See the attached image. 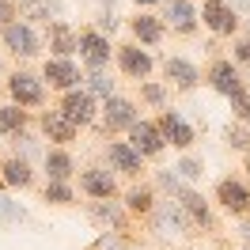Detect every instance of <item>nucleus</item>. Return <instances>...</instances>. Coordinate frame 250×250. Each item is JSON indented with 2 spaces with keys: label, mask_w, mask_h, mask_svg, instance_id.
Wrapping results in <instances>:
<instances>
[{
  "label": "nucleus",
  "mask_w": 250,
  "mask_h": 250,
  "mask_svg": "<svg viewBox=\"0 0 250 250\" xmlns=\"http://www.w3.org/2000/svg\"><path fill=\"white\" fill-rule=\"evenodd\" d=\"M4 91L12 95V103L23 110H34L46 103V80L34 76V72H27V68H16L12 76H8V83H4Z\"/></svg>",
  "instance_id": "f257e3e1"
},
{
  "label": "nucleus",
  "mask_w": 250,
  "mask_h": 250,
  "mask_svg": "<svg viewBox=\"0 0 250 250\" xmlns=\"http://www.w3.org/2000/svg\"><path fill=\"white\" fill-rule=\"evenodd\" d=\"M0 42H4V49L12 53V57H34L38 49H42V38L34 34V27L27 23V19H12V23H4L0 27Z\"/></svg>",
  "instance_id": "f03ea898"
},
{
  "label": "nucleus",
  "mask_w": 250,
  "mask_h": 250,
  "mask_svg": "<svg viewBox=\"0 0 250 250\" xmlns=\"http://www.w3.org/2000/svg\"><path fill=\"white\" fill-rule=\"evenodd\" d=\"M76 125V129H87V125L99 118V99H95L87 87H72V91H61V106H57Z\"/></svg>",
  "instance_id": "7ed1b4c3"
},
{
  "label": "nucleus",
  "mask_w": 250,
  "mask_h": 250,
  "mask_svg": "<svg viewBox=\"0 0 250 250\" xmlns=\"http://www.w3.org/2000/svg\"><path fill=\"white\" fill-rule=\"evenodd\" d=\"M99 118H103V129H106V133H125L141 114H137V103H133V99H125V95H106L103 106H99Z\"/></svg>",
  "instance_id": "20e7f679"
},
{
  "label": "nucleus",
  "mask_w": 250,
  "mask_h": 250,
  "mask_svg": "<svg viewBox=\"0 0 250 250\" xmlns=\"http://www.w3.org/2000/svg\"><path fill=\"white\" fill-rule=\"evenodd\" d=\"M197 19H201L216 38H231V34L239 31V8H231L228 0H205Z\"/></svg>",
  "instance_id": "39448f33"
},
{
  "label": "nucleus",
  "mask_w": 250,
  "mask_h": 250,
  "mask_svg": "<svg viewBox=\"0 0 250 250\" xmlns=\"http://www.w3.org/2000/svg\"><path fill=\"white\" fill-rule=\"evenodd\" d=\"M76 53L87 72H103L110 64V38L103 31H80L76 38Z\"/></svg>",
  "instance_id": "423d86ee"
},
{
  "label": "nucleus",
  "mask_w": 250,
  "mask_h": 250,
  "mask_svg": "<svg viewBox=\"0 0 250 250\" xmlns=\"http://www.w3.org/2000/svg\"><path fill=\"white\" fill-rule=\"evenodd\" d=\"M208 87L224 99H231V95L247 91V83H243V72H239V64L228 61V57H216V61L208 64Z\"/></svg>",
  "instance_id": "0eeeda50"
},
{
  "label": "nucleus",
  "mask_w": 250,
  "mask_h": 250,
  "mask_svg": "<svg viewBox=\"0 0 250 250\" xmlns=\"http://www.w3.org/2000/svg\"><path fill=\"white\" fill-rule=\"evenodd\" d=\"M42 80H46L53 91H72V87L83 83L80 64L72 61V57H46V64H42Z\"/></svg>",
  "instance_id": "6e6552de"
},
{
  "label": "nucleus",
  "mask_w": 250,
  "mask_h": 250,
  "mask_svg": "<svg viewBox=\"0 0 250 250\" xmlns=\"http://www.w3.org/2000/svg\"><path fill=\"white\" fill-rule=\"evenodd\" d=\"M129 133V144L141 152L144 159H156L163 148H167V141H163V133H159V125L156 122H148V118H137V122L125 129Z\"/></svg>",
  "instance_id": "1a4fd4ad"
},
{
  "label": "nucleus",
  "mask_w": 250,
  "mask_h": 250,
  "mask_svg": "<svg viewBox=\"0 0 250 250\" xmlns=\"http://www.w3.org/2000/svg\"><path fill=\"white\" fill-rule=\"evenodd\" d=\"M80 189L95 201H110V197H118V178H114L110 167H83L80 171Z\"/></svg>",
  "instance_id": "9d476101"
},
{
  "label": "nucleus",
  "mask_w": 250,
  "mask_h": 250,
  "mask_svg": "<svg viewBox=\"0 0 250 250\" xmlns=\"http://www.w3.org/2000/svg\"><path fill=\"white\" fill-rule=\"evenodd\" d=\"M156 125H159V133H163V141H167V144H174L178 152H186L189 144L197 141V133H193V125H189L186 118L178 114V110H163Z\"/></svg>",
  "instance_id": "9b49d317"
},
{
  "label": "nucleus",
  "mask_w": 250,
  "mask_h": 250,
  "mask_svg": "<svg viewBox=\"0 0 250 250\" xmlns=\"http://www.w3.org/2000/svg\"><path fill=\"white\" fill-rule=\"evenodd\" d=\"M118 68H122L129 80H137V83H141V80L152 76L156 61H152V53H148V49H141V46H133V42H129V46H118Z\"/></svg>",
  "instance_id": "f8f14e48"
},
{
  "label": "nucleus",
  "mask_w": 250,
  "mask_h": 250,
  "mask_svg": "<svg viewBox=\"0 0 250 250\" xmlns=\"http://www.w3.org/2000/svg\"><path fill=\"white\" fill-rule=\"evenodd\" d=\"M106 159H110V171L129 174V178H137V174L144 171V156L129 141H110L106 144Z\"/></svg>",
  "instance_id": "ddd939ff"
},
{
  "label": "nucleus",
  "mask_w": 250,
  "mask_h": 250,
  "mask_svg": "<svg viewBox=\"0 0 250 250\" xmlns=\"http://www.w3.org/2000/svg\"><path fill=\"white\" fill-rule=\"evenodd\" d=\"M216 201L231 212V216H243L250 212V186L243 178H220L216 182Z\"/></svg>",
  "instance_id": "4468645a"
},
{
  "label": "nucleus",
  "mask_w": 250,
  "mask_h": 250,
  "mask_svg": "<svg viewBox=\"0 0 250 250\" xmlns=\"http://www.w3.org/2000/svg\"><path fill=\"white\" fill-rule=\"evenodd\" d=\"M163 27H171L178 34H193L197 31V8L193 0H163Z\"/></svg>",
  "instance_id": "2eb2a0df"
},
{
  "label": "nucleus",
  "mask_w": 250,
  "mask_h": 250,
  "mask_svg": "<svg viewBox=\"0 0 250 250\" xmlns=\"http://www.w3.org/2000/svg\"><path fill=\"white\" fill-rule=\"evenodd\" d=\"M76 38L80 34L64 23V19H49L46 23V42L49 49H53V57H72L76 53Z\"/></svg>",
  "instance_id": "dca6fc26"
},
{
  "label": "nucleus",
  "mask_w": 250,
  "mask_h": 250,
  "mask_svg": "<svg viewBox=\"0 0 250 250\" xmlns=\"http://www.w3.org/2000/svg\"><path fill=\"white\" fill-rule=\"evenodd\" d=\"M42 133H46V141H53V144H61V148H68V144L76 141V125L64 118L61 110H46L42 114Z\"/></svg>",
  "instance_id": "f3484780"
},
{
  "label": "nucleus",
  "mask_w": 250,
  "mask_h": 250,
  "mask_svg": "<svg viewBox=\"0 0 250 250\" xmlns=\"http://www.w3.org/2000/svg\"><path fill=\"white\" fill-rule=\"evenodd\" d=\"M178 205H182V212L189 216V224L193 228H212V212H208V201H205L197 189H189V186H182L178 193Z\"/></svg>",
  "instance_id": "a211bd4d"
},
{
  "label": "nucleus",
  "mask_w": 250,
  "mask_h": 250,
  "mask_svg": "<svg viewBox=\"0 0 250 250\" xmlns=\"http://www.w3.org/2000/svg\"><path fill=\"white\" fill-rule=\"evenodd\" d=\"M148 216H156V228L159 231H167V235H182V231H189V228H193V224H189V216L186 212H182V205L178 201H163V205H156V208H152V212H148Z\"/></svg>",
  "instance_id": "6ab92c4d"
},
{
  "label": "nucleus",
  "mask_w": 250,
  "mask_h": 250,
  "mask_svg": "<svg viewBox=\"0 0 250 250\" xmlns=\"http://www.w3.org/2000/svg\"><path fill=\"white\" fill-rule=\"evenodd\" d=\"M163 76L171 80L174 87H182V91H189V87H197V80H201V72H197V64L189 61V57H167V61H163Z\"/></svg>",
  "instance_id": "aec40b11"
},
{
  "label": "nucleus",
  "mask_w": 250,
  "mask_h": 250,
  "mask_svg": "<svg viewBox=\"0 0 250 250\" xmlns=\"http://www.w3.org/2000/svg\"><path fill=\"white\" fill-rule=\"evenodd\" d=\"M129 31H133V38H137L141 46H159L167 27H163V19H159V16H152V12H144V8H141V16L129 23Z\"/></svg>",
  "instance_id": "412c9836"
},
{
  "label": "nucleus",
  "mask_w": 250,
  "mask_h": 250,
  "mask_svg": "<svg viewBox=\"0 0 250 250\" xmlns=\"http://www.w3.org/2000/svg\"><path fill=\"white\" fill-rule=\"evenodd\" d=\"M42 167H46L49 178H72L76 174V159H72V152L68 148H61V144H53V148H46V156H42Z\"/></svg>",
  "instance_id": "4be33fe9"
},
{
  "label": "nucleus",
  "mask_w": 250,
  "mask_h": 250,
  "mask_svg": "<svg viewBox=\"0 0 250 250\" xmlns=\"http://www.w3.org/2000/svg\"><path fill=\"white\" fill-rule=\"evenodd\" d=\"M0 174H4V182H8V186H16V189H27V186L34 182V171H31V163H27L23 156H12V159H4Z\"/></svg>",
  "instance_id": "5701e85b"
},
{
  "label": "nucleus",
  "mask_w": 250,
  "mask_h": 250,
  "mask_svg": "<svg viewBox=\"0 0 250 250\" xmlns=\"http://www.w3.org/2000/svg\"><path fill=\"white\" fill-rule=\"evenodd\" d=\"M19 133H27V110L16 103L0 106V137H19Z\"/></svg>",
  "instance_id": "b1692460"
},
{
  "label": "nucleus",
  "mask_w": 250,
  "mask_h": 250,
  "mask_svg": "<svg viewBox=\"0 0 250 250\" xmlns=\"http://www.w3.org/2000/svg\"><path fill=\"white\" fill-rule=\"evenodd\" d=\"M125 208H129V212H137V216H148V212L156 208V189H152V186L125 189Z\"/></svg>",
  "instance_id": "393cba45"
},
{
  "label": "nucleus",
  "mask_w": 250,
  "mask_h": 250,
  "mask_svg": "<svg viewBox=\"0 0 250 250\" xmlns=\"http://www.w3.org/2000/svg\"><path fill=\"white\" fill-rule=\"evenodd\" d=\"M42 201H49V205H72V201H76V193H72V186H68L64 178H49L46 189H42Z\"/></svg>",
  "instance_id": "a878e982"
},
{
  "label": "nucleus",
  "mask_w": 250,
  "mask_h": 250,
  "mask_svg": "<svg viewBox=\"0 0 250 250\" xmlns=\"http://www.w3.org/2000/svg\"><path fill=\"white\" fill-rule=\"evenodd\" d=\"M224 141H228V148H235V152H250V129L243 122H235L224 129Z\"/></svg>",
  "instance_id": "bb28decb"
},
{
  "label": "nucleus",
  "mask_w": 250,
  "mask_h": 250,
  "mask_svg": "<svg viewBox=\"0 0 250 250\" xmlns=\"http://www.w3.org/2000/svg\"><path fill=\"white\" fill-rule=\"evenodd\" d=\"M83 87H87L95 99H106V95H114V80H110L106 72H87V76H83Z\"/></svg>",
  "instance_id": "cd10ccee"
},
{
  "label": "nucleus",
  "mask_w": 250,
  "mask_h": 250,
  "mask_svg": "<svg viewBox=\"0 0 250 250\" xmlns=\"http://www.w3.org/2000/svg\"><path fill=\"white\" fill-rule=\"evenodd\" d=\"M141 99L148 106H167V87L156 80H141Z\"/></svg>",
  "instance_id": "c85d7f7f"
},
{
  "label": "nucleus",
  "mask_w": 250,
  "mask_h": 250,
  "mask_svg": "<svg viewBox=\"0 0 250 250\" xmlns=\"http://www.w3.org/2000/svg\"><path fill=\"white\" fill-rule=\"evenodd\" d=\"M174 171H178V178H186V182H197V178L205 174V163H201L197 156H182Z\"/></svg>",
  "instance_id": "c756f323"
},
{
  "label": "nucleus",
  "mask_w": 250,
  "mask_h": 250,
  "mask_svg": "<svg viewBox=\"0 0 250 250\" xmlns=\"http://www.w3.org/2000/svg\"><path fill=\"white\" fill-rule=\"evenodd\" d=\"M228 103H231V114H235V122L250 125V95H247V91H239V95H231Z\"/></svg>",
  "instance_id": "7c9ffc66"
},
{
  "label": "nucleus",
  "mask_w": 250,
  "mask_h": 250,
  "mask_svg": "<svg viewBox=\"0 0 250 250\" xmlns=\"http://www.w3.org/2000/svg\"><path fill=\"white\" fill-rule=\"evenodd\" d=\"M19 8H23L19 19H46L49 23V4H42V0H19Z\"/></svg>",
  "instance_id": "2f4dec72"
},
{
  "label": "nucleus",
  "mask_w": 250,
  "mask_h": 250,
  "mask_svg": "<svg viewBox=\"0 0 250 250\" xmlns=\"http://www.w3.org/2000/svg\"><path fill=\"white\" fill-rule=\"evenodd\" d=\"M231 61H235V64H250V38H235Z\"/></svg>",
  "instance_id": "473e14b6"
},
{
  "label": "nucleus",
  "mask_w": 250,
  "mask_h": 250,
  "mask_svg": "<svg viewBox=\"0 0 250 250\" xmlns=\"http://www.w3.org/2000/svg\"><path fill=\"white\" fill-rule=\"evenodd\" d=\"M12 19H19V8L12 4V0H0V27L12 23Z\"/></svg>",
  "instance_id": "72a5a7b5"
},
{
  "label": "nucleus",
  "mask_w": 250,
  "mask_h": 250,
  "mask_svg": "<svg viewBox=\"0 0 250 250\" xmlns=\"http://www.w3.org/2000/svg\"><path fill=\"white\" fill-rule=\"evenodd\" d=\"M159 186H163V189H171V193H178V189H182V182H178V174L159 171Z\"/></svg>",
  "instance_id": "f704fd0d"
},
{
  "label": "nucleus",
  "mask_w": 250,
  "mask_h": 250,
  "mask_svg": "<svg viewBox=\"0 0 250 250\" xmlns=\"http://www.w3.org/2000/svg\"><path fill=\"white\" fill-rule=\"evenodd\" d=\"M95 216H103V220H110V224H118V208H114V205H95Z\"/></svg>",
  "instance_id": "c9c22d12"
},
{
  "label": "nucleus",
  "mask_w": 250,
  "mask_h": 250,
  "mask_svg": "<svg viewBox=\"0 0 250 250\" xmlns=\"http://www.w3.org/2000/svg\"><path fill=\"white\" fill-rule=\"evenodd\" d=\"M114 27H118V19H114V16H103V19H99V31H114Z\"/></svg>",
  "instance_id": "e433bc0d"
},
{
  "label": "nucleus",
  "mask_w": 250,
  "mask_h": 250,
  "mask_svg": "<svg viewBox=\"0 0 250 250\" xmlns=\"http://www.w3.org/2000/svg\"><path fill=\"white\" fill-rule=\"evenodd\" d=\"M129 4H137V8H156V4H163V0H129Z\"/></svg>",
  "instance_id": "4c0bfd02"
},
{
  "label": "nucleus",
  "mask_w": 250,
  "mask_h": 250,
  "mask_svg": "<svg viewBox=\"0 0 250 250\" xmlns=\"http://www.w3.org/2000/svg\"><path fill=\"white\" fill-rule=\"evenodd\" d=\"M243 239H247V247H250V220L243 224Z\"/></svg>",
  "instance_id": "58836bf2"
},
{
  "label": "nucleus",
  "mask_w": 250,
  "mask_h": 250,
  "mask_svg": "<svg viewBox=\"0 0 250 250\" xmlns=\"http://www.w3.org/2000/svg\"><path fill=\"white\" fill-rule=\"evenodd\" d=\"M243 156H247V178H250V152H243Z\"/></svg>",
  "instance_id": "ea45409f"
},
{
  "label": "nucleus",
  "mask_w": 250,
  "mask_h": 250,
  "mask_svg": "<svg viewBox=\"0 0 250 250\" xmlns=\"http://www.w3.org/2000/svg\"><path fill=\"white\" fill-rule=\"evenodd\" d=\"M247 38H250V19H247Z\"/></svg>",
  "instance_id": "a19ab883"
},
{
  "label": "nucleus",
  "mask_w": 250,
  "mask_h": 250,
  "mask_svg": "<svg viewBox=\"0 0 250 250\" xmlns=\"http://www.w3.org/2000/svg\"><path fill=\"white\" fill-rule=\"evenodd\" d=\"M0 91H4V87H0Z\"/></svg>",
  "instance_id": "79ce46f5"
}]
</instances>
